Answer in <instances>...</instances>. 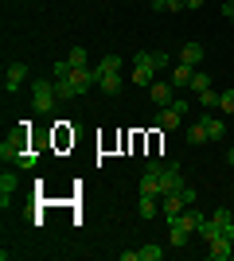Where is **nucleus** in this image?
Returning <instances> with one entry per match:
<instances>
[{"label":"nucleus","mask_w":234,"mask_h":261,"mask_svg":"<svg viewBox=\"0 0 234 261\" xmlns=\"http://www.w3.org/2000/svg\"><path fill=\"white\" fill-rule=\"evenodd\" d=\"M219 234L234 242V218H230V211H226V207H219L211 218H203V222H199V238H203V242L219 238Z\"/></svg>","instance_id":"obj_1"},{"label":"nucleus","mask_w":234,"mask_h":261,"mask_svg":"<svg viewBox=\"0 0 234 261\" xmlns=\"http://www.w3.org/2000/svg\"><path fill=\"white\" fill-rule=\"evenodd\" d=\"M28 90H32V106L39 109V113H51V109H55L59 94H55V82H51V78H32Z\"/></svg>","instance_id":"obj_2"},{"label":"nucleus","mask_w":234,"mask_h":261,"mask_svg":"<svg viewBox=\"0 0 234 261\" xmlns=\"http://www.w3.org/2000/svg\"><path fill=\"white\" fill-rule=\"evenodd\" d=\"M156 70H160V66H156L152 51H141L133 59V86H152V82H156Z\"/></svg>","instance_id":"obj_3"},{"label":"nucleus","mask_w":234,"mask_h":261,"mask_svg":"<svg viewBox=\"0 0 234 261\" xmlns=\"http://www.w3.org/2000/svg\"><path fill=\"white\" fill-rule=\"evenodd\" d=\"M160 187H164V195H179V191L188 187L176 160H164V164H160Z\"/></svg>","instance_id":"obj_4"},{"label":"nucleus","mask_w":234,"mask_h":261,"mask_svg":"<svg viewBox=\"0 0 234 261\" xmlns=\"http://www.w3.org/2000/svg\"><path fill=\"white\" fill-rule=\"evenodd\" d=\"M23 82H32V70H28V63H8V70H4V94H16Z\"/></svg>","instance_id":"obj_5"},{"label":"nucleus","mask_w":234,"mask_h":261,"mask_svg":"<svg viewBox=\"0 0 234 261\" xmlns=\"http://www.w3.org/2000/svg\"><path fill=\"white\" fill-rule=\"evenodd\" d=\"M141 195H164V187H160V160H148L145 164V175H141Z\"/></svg>","instance_id":"obj_6"},{"label":"nucleus","mask_w":234,"mask_h":261,"mask_svg":"<svg viewBox=\"0 0 234 261\" xmlns=\"http://www.w3.org/2000/svg\"><path fill=\"white\" fill-rule=\"evenodd\" d=\"M152 125L160 133H172V129H179V125H184V113H179L176 106H160L156 109V117H152Z\"/></svg>","instance_id":"obj_7"},{"label":"nucleus","mask_w":234,"mask_h":261,"mask_svg":"<svg viewBox=\"0 0 234 261\" xmlns=\"http://www.w3.org/2000/svg\"><path fill=\"white\" fill-rule=\"evenodd\" d=\"M207 257H211V261H230L234 257V242L223 238V234L211 238V242H207Z\"/></svg>","instance_id":"obj_8"},{"label":"nucleus","mask_w":234,"mask_h":261,"mask_svg":"<svg viewBox=\"0 0 234 261\" xmlns=\"http://www.w3.org/2000/svg\"><path fill=\"white\" fill-rule=\"evenodd\" d=\"M23 152H28V137H23V133H16V137H8V141L0 144V156H4V164H8V160H20Z\"/></svg>","instance_id":"obj_9"},{"label":"nucleus","mask_w":234,"mask_h":261,"mask_svg":"<svg viewBox=\"0 0 234 261\" xmlns=\"http://www.w3.org/2000/svg\"><path fill=\"white\" fill-rule=\"evenodd\" d=\"M148 98L156 101V109L172 106V101H176V86H172V82H152V86H148Z\"/></svg>","instance_id":"obj_10"},{"label":"nucleus","mask_w":234,"mask_h":261,"mask_svg":"<svg viewBox=\"0 0 234 261\" xmlns=\"http://www.w3.org/2000/svg\"><path fill=\"white\" fill-rule=\"evenodd\" d=\"M191 74H195V66H191V63H172V78H168V82H172L176 90H188Z\"/></svg>","instance_id":"obj_11"},{"label":"nucleus","mask_w":234,"mask_h":261,"mask_svg":"<svg viewBox=\"0 0 234 261\" xmlns=\"http://www.w3.org/2000/svg\"><path fill=\"white\" fill-rule=\"evenodd\" d=\"M16 187H20V179H16L12 172H4V175H0V207H4V211H8L12 195H16Z\"/></svg>","instance_id":"obj_12"},{"label":"nucleus","mask_w":234,"mask_h":261,"mask_svg":"<svg viewBox=\"0 0 234 261\" xmlns=\"http://www.w3.org/2000/svg\"><path fill=\"white\" fill-rule=\"evenodd\" d=\"M176 63H191V66H195V63H203V43L188 39V43L179 47V59H176Z\"/></svg>","instance_id":"obj_13"},{"label":"nucleus","mask_w":234,"mask_h":261,"mask_svg":"<svg viewBox=\"0 0 234 261\" xmlns=\"http://www.w3.org/2000/svg\"><path fill=\"white\" fill-rule=\"evenodd\" d=\"M207 90H215V86H211V74H207V70H195V74H191V82H188V94H195V98H199V94H207Z\"/></svg>","instance_id":"obj_14"},{"label":"nucleus","mask_w":234,"mask_h":261,"mask_svg":"<svg viewBox=\"0 0 234 261\" xmlns=\"http://www.w3.org/2000/svg\"><path fill=\"white\" fill-rule=\"evenodd\" d=\"M179 211H184V199H179V195H160V215H164V222H168V218H176Z\"/></svg>","instance_id":"obj_15"},{"label":"nucleus","mask_w":234,"mask_h":261,"mask_svg":"<svg viewBox=\"0 0 234 261\" xmlns=\"http://www.w3.org/2000/svg\"><path fill=\"white\" fill-rule=\"evenodd\" d=\"M98 86H101V94H121L125 78L121 74H98Z\"/></svg>","instance_id":"obj_16"},{"label":"nucleus","mask_w":234,"mask_h":261,"mask_svg":"<svg viewBox=\"0 0 234 261\" xmlns=\"http://www.w3.org/2000/svg\"><path fill=\"white\" fill-rule=\"evenodd\" d=\"M184 137H188V144H191V148H195V144H203V141H211V137H207V125H203V121L188 125V133H184Z\"/></svg>","instance_id":"obj_17"},{"label":"nucleus","mask_w":234,"mask_h":261,"mask_svg":"<svg viewBox=\"0 0 234 261\" xmlns=\"http://www.w3.org/2000/svg\"><path fill=\"white\" fill-rule=\"evenodd\" d=\"M121 66H125L121 55H106V59H101V66H98V74H121Z\"/></svg>","instance_id":"obj_18"},{"label":"nucleus","mask_w":234,"mask_h":261,"mask_svg":"<svg viewBox=\"0 0 234 261\" xmlns=\"http://www.w3.org/2000/svg\"><path fill=\"white\" fill-rule=\"evenodd\" d=\"M137 211H141V218H156L160 215V199L156 195H141V207Z\"/></svg>","instance_id":"obj_19"},{"label":"nucleus","mask_w":234,"mask_h":261,"mask_svg":"<svg viewBox=\"0 0 234 261\" xmlns=\"http://www.w3.org/2000/svg\"><path fill=\"white\" fill-rule=\"evenodd\" d=\"M51 82H55V94H59V98H78V90H74V82H70V74L51 78Z\"/></svg>","instance_id":"obj_20"},{"label":"nucleus","mask_w":234,"mask_h":261,"mask_svg":"<svg viewBox=\"0 0 234 261\" xmlns=\"http://www.w3.org/2000/svg\"><path fill=\"white\" fill-rule=\"evenodd\" d=\"M203 125H207V137H211V141H223V133H226L223 117H203Z\"/></svg>","instance_id":"obj_21"},{"label":"nucleus","mask_w":234,"mask_h":261,"mask_svg":"<svg viewBox=\"0 0 234 261\" xmlns=\"http://www.w3.org/2000/svg\"><path fill=\"white\" fill-rule=\"evenodd\" d=\"M168 230H172V234H168V242H172V246H176V250H179V246H188V238H191V230H184V226H168Z\"/></svg>","instance_id":"obj_22"},{"label":"nucleus","mask_w":234,"mask_h":261,"mask_svg":"<svg viewBox=\"0 0 234 261\" xmlns=\"http://www.w3.org/2000/svg\"><path fill=\"white\" fill-rule=\"evenodd\" d=\"M160 257H164V246H156V242L141 246V261H160Z\"/></svg>","instance_id":"obj_23"},{"label":"nucleus","mask_w":234,"mask_h":261,"mask_svg":"<svg viewBox=\"0 0 234 261\" xmlns=\"http://www.w3.org/2000/svg\"><path fill=\"white\" fill-rule=\"evenodd\" d=\"M70 66H90V59H86V47H70Z\"/></svg>","instance_id":"obj_24"},{"label":"nucleus","mask_w":234,"mask_h":261,"mask_svg":"<svg viewBox=\"0 0 234 261\" xmlns=\"http://www.w3.org/2000/svg\"><path fill=\"white\" fill-rule=\"evenodd\" d=\"M219 109H223V113H234V90H223V94H219Z\"/></svg>","instance_id":"obj_25"},{"label":"nucleus","mask_w":234,"mask_h":261,"mask_svg":"<svg viewBox=\"0 0 234 261\" xmlns=\"http://www.w3.org/2000/svg\"><path fill=\"white\" fill-rule=\"evenodd\" d=\"M179 199H184V207H195V203H199V195H195V187H184V191H179Z\"/></svg>","instance_id":"obj_26"},{"label":"nucleus","mask_w":234,"mask_h":261,"mask_svg":"<svg viewBox=\"0 0 234 261\" xmlns=\"http://www.w3.org/2000/svg\"><path fill=\"white\" fill-rule=\"evenodd\" d=\"M199 106H207V109H219V94H215V90H207V94H199Z\"/></svg>","instance_id":"obj_27"},{"label":"nucleus","mask_w":234,"mask_h":261,"mask_svg":"<svg viewBox=\"0 0 234 261\" xmlns=\"http://www.w3.org/2000/svg\"><path fill=\"white\" fill-rule=\"evenodd\" d=\"M152 59H156V66H160V70H164V66H172V55H168V51H152Z\"/></svg>","instance_id":"obj_28"},{"label":"nucleus","mask_w":234,"mask_h":261,"mask_svg":"<svg viewBox=\"0 0 234 261\" xmlns=\"http://www.w3.org/2000/svg\"><path fill=\"white\" fill-rule=\"evenodd\" d=\"M16 164H20V168H35V152H32V148H28V152H23V156H20V160H16Z\"/></svg>","instance_id":"obj_29"},{"label":"nucleus","mask_w":234,"mask_h":261,"mask_svg":"<svg viewBox=\"0 0 234 261\" xmlns=\"http://www.w3.org/2000/svg\"><path fill=\"white\" fill-rule=\"evenodd\" d=\"M172 106H176L179 113H184V117H188V109H191V101H188V98H179V94H176V101H172Z\"/></svg>","instance_id":"obj_30"},{"label":"nucleus","mask_w":234,"mask_h":261,"mask_svg":"<svg viewBox=\"0 0 234 261\" xmlns=\"http://www.w3.org/2000/svg\"><path fill=\"white\" fill-rule=\"evenodd\" d=\"M223 20L234 23V0H226V4H223Z\"/></svg>","instance_id":"obj_31"},{"label":"nucleus","mask_w":234,"mask_h":261,"mask_svg":"<svg viewBox=\"0 0 234 261\" xmlns=\"http://www.w3.org/2000/svg\"><path fill=\"white\" fill-rule=\"evenodd\" d=\"M188 8H191V12H199V8H203V0H188Z\"/></svg>","instance_id":"obj_32"},{"label":"nucleus","mask_w":234,"mask_h":261,"mask_svg":"<svg viewBox=\"0 0 234 261\" xmlns=\"http://www.w3.org/2000/svg\"><path fill=\"white\" fill-rule=\"evenodd\" d=\"M226 160H230V164H234V144H230V152H226Z\"/></svg>","instance_id":"obj_33"}]
</instances>
